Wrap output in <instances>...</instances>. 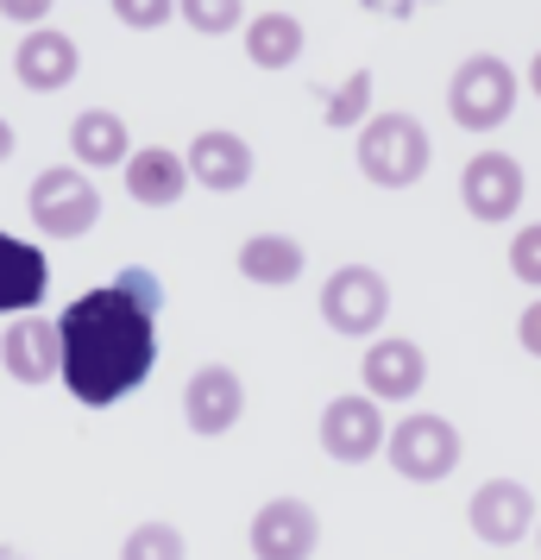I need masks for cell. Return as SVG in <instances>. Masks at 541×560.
Here are the masks:
<instances>
[{
  "label": "cell",
  "instance_id": "1",
  "mask_svg": "<svg viewBox=\"0 0 541 560\" xmlns=\"http://www.w3.org/2000/svg\"><path fill=\"white\" fill-rule=\"evenodd\" d=\"M157 315H164V283L145 265H127L114 283L82 290L57 315L63 334V390L82 409H114L152 378L157 365Z\"/></svg>",
  "mask_w": 541,
  "mask_h": 560
},
{
  "label": "cell",
  "instance_id": "2",
  "mask_svg": "<svg viewBox=\"0 0 541 560\" xmlns=\"http://www.w3.org/2000/svg\"><path fill=\"white\" fill-rule=\"evenodd\" d=\"M353 164L372 189H410V183L428 177L435 164V139L415 114H372L360 132H353Z\"/></svg>",
  "mask_w": 541,
  "mask_h": 560
},
{
  "label": "cell",
  "instance_id": "3",
  "mask_svg": "<svg viewBox=\"0 0 541 560\" xmlns=\"http://www.w3.org/2000/svg\"><path fill=\"white\" fill-rule=\"evenodd\" d=\"M447 114L466 132H497L516 114V70L497 51L466 57L454 70V82H447Z\"/></svg>",
  "mask_w": 541,
  "mask_h": 560
},
{
  "label": "cell",
  "instance_id": "4",
  "mask_svg": "<svg viewBox=\"0 0 541 560\" xmlns=\"http://www.w3.org/2000/svg\"><path fill=\"white\" fill-rule=\"evenodd\" d=\"M26 208L32 228H45L51 240H82L102 221V189H95V177H82V164H51L32 177Z\"/></svg>",
  "mask_w": 541,
  "mask_h": 560
},
{
  "label": "cell",
  "instance_id": "5",
  "mask_svg": "<svg viewBox=\"0 0 541 560\" xmlns=\"http://www.w3.org/2000/svg\"><path fill=\"white\" fill-rule=\"evenodd\" d=\"M385 459L397 466V479L410 485H440L454 466H460V429L435 416V409H415L403 422H390V447Z\"/></svg>",
  "mask_w": 541,
  "mask_h": 560
},
{
  "label": "cell",
  "instance_id": "6",
  "mask_svg": "<svg viewBox=\"0 0 541 560\" xmlns=\"http://www.w3.org/2000/svg\"><path fill=\"white\" fill-rule=\"evenodd\" d=\"M390 315V278L378 265H340L334 278L321 283V322L340 340H378L372 328H385Z\"/></svg>",
  "mask_w": 541,
  "mask_h": 560
},
{
  "label": "cell",
  "instance_id": "7",
  "mask_svg": "<svg viewBox=\"0 0 541 560\" xmlns=\"http://www.w3.org/2000/svg\"><path fill=\"white\" fill-rule=\"evenodd\" d=\"M321 454L340 459V466H365V459H378L390 447V422H385V404L378 397H365V390H346L334 404L321 409Z\"/></svg>",
  "mask_w": 541,
  "mask_h": 560
},
{
  "label": "cell",
  "instance_id": "8",
  "mask_svg": "<svg viewBox=\"0 0 541 560\" xmlns=\"http://www.w3.org/2000/svg\"><path fill=\"white\" fill-rule=\"evenodd\" d=\"M522 196H529V171H522V158H510V152H479V158H466V171H460V202H466V214H472V221L504 228V221H516Z\"/></svg>",
  "mask_w": 541,
  "mask_h": 560
},
{
  "label": "cell",
  "instance_id": "9",
  "mask_svg": "<svg viewBox=\"0 0 541 560\" xmlns=\"http://www.w3.org/2000/svg\"><path fill=\"white\" fill-rule=\"evenodd\" d=\"M239 416H246V378L233 365H221V359L196 365L189 384H183V422H189V434L221 441V434L239 429Z\"/></svg>",
  "mask_w": 541,
  "mask_h": 560
},
{
  "label": "cell",
  "instance_id": "10",
  "mask_svg": "<svg viewBox=\"0 0 541 560\" xmlns=\"http://www.w3.org/2000/svg\"><path fill=\"white\" fill-rule=\"evenodd\" d=\"M466 523H472V535L491 541V548H516L522 535L541 529L536 491H529L522 479H485L479 491H472V504H466Z\"/></svg>",
  "mask_w": 541,
  "mask_h": 560
},
{
  "label": "cell",
  "instance_id": "11",
  "mask_svg": "<svg viewBox=\"0 0 541 560\" xmlns=\"http://www.w3.org/2000/svg\"><path fill=\"white\" fill-rule=\"evenodd\" d=\"M252 560H309L321 548V516L303 498H264L252 510Z\"/></svg>",
  "mask_w": 541,
  "mask_h": 560
},
{
  "label": "cell",
  "instance_id": "12",
  "mask_svg": "<svg viewBox=\"0 0 541 560\" xmlns=\"http://www.w3.org/2000/svg\"><path fill=\"white\" fill-rule=\"evenodd\" d=\"M360 378H365V397H378V404H410L415 390L428 384V353L415 347L410 334H378L360 359Z\"/></svg>",
  "mask_w": 541,
  "mask_h": 560
},
{
  "label": "cell",
  "instance_id": "13",
  "mask_svg": "<svg viewBox=\"0 0 541 560\" xmlns=\"http://www.w3.org/2000/svg\"><path fill=\"white\" fill-rule=\"evenodd\" d=\"M0 365H7V378H20V384L63 378V334H57V322L20 315L13 328L0 334Z\"/></svg>",
  "mask_w": 541,
  "mask_h": 560
},
{
  "label": "cell",
  "instance_id": "14",
  "mask_svg": "<svg viewBox=\"0 0 541 560\" xmlns=\"http://www.w3.org/2000/svg\"><path fill=\"white\" fill-rule=\"evenodd\" d=\"M82 70V51L70 32L57 26H38L20 38V51H13V77H20V89H32V95H57V89H70Z\"/></svg>",
  "mask_w": 541,
  "mask_h": 560
},
{
  "label": "cell",
  "instance_id": "15",
  "mask_svg": "<svg viewBox=\"0 0 541 560\" xmlns=\"http://www.w3.org/2000/svg\"><path fill=\"white\" fill-rule=\"evenodd\" d=\"M183 158H189V177L202 183V189H214V196H239V189L252 183V145H246L233 127L196 132Z\"/></svg>",
  "mask_w": 541,
  "mask_h": 560
},
{
  "label": "cell",
  "instance_id": "16",
  "mask_svg": "<svg viewBox=\"0 0 541 560\" xmlns=\"http://www.w3.org/2000/svg\"><path fill=\"white\" fill-rule=\"evenodd\" d=\"M45 290H51V258L38 253L32 240L0 228V315H32V308L45 303Z\"/></svg>",
  "mask_w": 541,
  "mask_h": 560
},
{
  "label": "cell",
  "instance_id": "17",
  "mask_svg": "<svg viewBox=\"0 0 541 560\" xmlns=\"http://www.w3.org/2000/svg\"><path fill=\"white\" fill-rule=\"evenodd\" d=\"M127 196L139 208H177L189 189H196V177H189V158L170 152V145H139V152L127 158Z\"/></svg>",
  "mask_w": 541,
  "mask_h": 560
},
{
  "label": "cell",
  "instance_id": "18",
  "mask_svg": "<svg viewBox=\"0 0 541 560\" xmlns=\"http://www.w3.org/2000/svg\"><path fill=\"white\" fill-rule=\"evenodd\" d=\"M70 158H77L82 171H127L132 158V127L114 114V107H82L77 120H70Z\"/></svg>",
  "mask_w": 541,
  "mask_h": 560
},
{
  "label": "cell",
  "instance_id": "19",
  "mask_svg": "<svg viewBox=\"0 0 541 560\" xmlns=\"http://www.w3.org/2000/svg\"><path fill=\"white\" fill-rule=\"evenodd\" d=\"M303 240L296 233H252V240H239V278L258 283V290H290V283L303 278Z\"/></svg>",
  "mask_w": 541,
  "mask_h": 560
},
{
  "label": "cell",
  "instance_id": "20",
  "mask_svg": "<svg viewBox=\"0 0 541 560\" xmlns=\"http://www.w3.org/2000/svg\"><path fill=\"white\" fill-rule=\"evenodd\" d=\"M303 45H309V32L296 13H252V26H246V63L264 70V77H278V70H296L303 63Z\"/></svg>",
  "mask_w": 541,
  "mask_h": 560
},
{
  "label": "cell",
  "instance_id": "21",
  "mask_svg": "<svg viewBox=\"0 0 541 560\" xmlns=\"http://www.w3.org/2000/svg\"><path fill=\"white\" fill-rule=\"evenodd\" d=\"M183 26L202 32V38H227V32H246V0H177Z\"/></svg>",
  "mask_w": 541,
  "mask_h": 560
},
{
  "label": "cell",
  "instance_id": "22",
  "mask_svg": "<svg viewBox=\"0 0 541 560\" xmlns=\"http://www.w3.org/2000/svg\"><path fill=\"white\" fill-rule=\"evenodd\" d=\"M321 114H328V127L360 132L365 120H372V70H353V77H346V82L334 89V95L321 102Z\"/></svg>",
  "mask_w": 541,
  "mask_h": 560
},
{
  "label": "cell",
  "instance_id": "23",
  "mask_svg": "<svg viewBox=\"0 0 541 560\" xmlns=\"http://www.w3.org/2000/svg\"><path fill=\"white\" fill-rule=\"evenodd\" d=\"M120 560H189V541L177 523H139L120 541Z\"/></svg>",
  "mask_w": 541,
  "mask_h": 560
},
{
  "label": "cell",
  "instance_id": "24",
  "mask_svg": "<svg viewBox=\"0 0 541 560\" xmlns=\"http://www.w3.org/2000/svg\"><path fill=\"white\" fill-rule=\"evenodd\" d=\"M510 278L529 283V290H541V221H529V228L510 233Z\"/></svg>",
  "mask_w": 541,
  "mask_h": 560
},
{
  "label": "cell",
  "instance_id": "25",
  "mask_svg": "<svg viewBox=\"0 0 541 560\" xmlns=\"http://www.w3.org/2000/svg\"><path fill=\"white\" fill-rule=\"evenodd\" d=\"M170 13H177V0H114V20H120L127 32L170 26Z\"/></svg>",
  "mask_w": 541,
  "mask_h": 560
},
{
  "label": "cell",
  "instance_id": "26",
  "mask_svg": "<svg viewBox=\"0 0 541 560\" xmlns=\"http://www.w3.org/2000/svg\"><path fill=\"white\" fill-rule=\"evenodd\" d=\"M51 7L57 0H0V20H7V26H45V20H51Z\"/></svg>",
  "mask_w": 541,
  "mask_h": 560
},
{
  "label": "cell",
  "instance_id": "27",
  "mask_svg": "<svg viewBox=\"0 0 541 560\" xmlns=\"http://www.w3.org/2000/svg\"><path fill=\"white\" fill-rule=\"evenodd\" d=\"M516 347H522L529 359H541V296L516 315Z\"/></svg>",
  "mask_w": 541,
  "mask_h": 560
},
{
  "label": "cell",
  "instance_id": "28",
  "mask_svg": "<svg viewBox=\"0 0 541 560\" xmlns=\"http://www.w3.org/2000/svg\"><path fill=\"white\" fill-rule=\"evenodd\" d=\"M13 158V127H7V114H0V164Z\"/></svg>",
  "mask_w": 541,
  "mask_h": 560
},
{
  "label": "cell",
  "instance_id": "29",
  "mask_svg": "<svg viewBox=\"0 0 541 560\" xmlns=\"http://www.w3.org/2000/svg\"><path fill=\"white\" fill-rule=\"evenodd\" d=\"M529 95H536V102H541V51L529 57Z\"/></svg>",
  "mask_w": 541,
  "mask_h": 560
},
{
  "label": "cell",
  "instance_id": "30",
  "mask_svg": "<svg viewBox=\"0 0 541 560\" xmlns=\"http://www.w3.org/2000/svg\"><path fill=\"white\" fill-rule=\"evenodd\" d=\"M0 560H32V555H20V548H13V541H0Z\"/></svg>",
  "mask_w": 541,
  "mask_h": 560
},
{
  "label": "cell",
  "instance_id": "31",
  "mask_svg": "<svg viewBox=\"0 0 541 560\" xmlns=\"http://www.w3.org/2000/svg\"><path fill=\"white\" fill-rule=\"evenodd\" d=\"M536 541H541V529H536Z\"/></svg>",
  "mask_w": 541,
  "mask_h": 560
}]
</instances>
